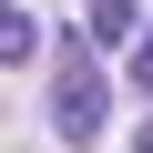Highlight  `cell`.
<instances>
[{"instance_id":"5","label":"cell","mask_w":153,"mask_h":153,"mask_svg":"<svg viewBox=\"0 0 153 153\" xmlns=\"http://www.w3.org/2000/svg\"><path fill=\"white\" fill-rule=\"evenodd\" d=\"M133 153H153V123H143V133H133Z\"/></svg>"},{"instance_id":"3","label":"cell","mask_w":153,"mask_h":153,"mask_svg":"<svg viewBox=\"0 0 153 153\" xmlns=\"http://www.w3.org/2000/svg\"><path fill=\"white\" fill-rule=\"evenodd\" d=\"M0 61H41V31H31V10H10V0H0Z\"/></svg>"},{"instance_id":"2","label":"cell","mask_w":153,"mask_h":153,"mask_svg":"<svg viewBox=\"0 0 153 153\" xmlns=\"http://www.w3.org/2000/svg\"><path fill=\"white\" fill-rule=\"evenodd\" d=\"M82 10H92V21H82V51H123V41L143 31V10H133V0H82Z\"/></svg>"},{"instance_id":"4","label":"cell","mask_w":153,"mask_h":153,"mask_svg":"<svg viewBox=\"0 0 153 153\" xmlns=\"http://www.w3.org/2000/svg\"><path fill=\"white\" fill-rule=\"evenodd\" d=\"M133 82H143V92H153V31H143V41H133Z\"/></svg>"},{"instance_id":"1","label":"cell","mask_w":153,"mask_h":153,"mask_svg":"<svg viewBox=\"0 0 153 153\" xmlns=\"http://www.w3.org/2000/svg\"><path fill=\"white\" fill-rule=\"evenodd\" d=\"M102 112H112L102 61H92V51H71V61L51 71V133H61V143H102Z\"/></svg>"}]
</instances>
